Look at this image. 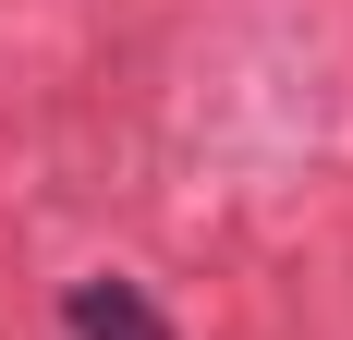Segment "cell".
I'll return each instance as SVG.
<instances>
[{"mask_svg":"<svg viewBox=\"0 0 353 340\" xmlns=\"http://www.w3.org/2000/svg\"><path fill=\"white\" fill-rule=\"evenodd\" d=\"M61 328L73 340H171V316L146 304L134 279H73V292H61Z\"/></svg>","mask_w":353,"mask_h":340,"instance_id":"obj_1","label":"cell"}]
</instances>
